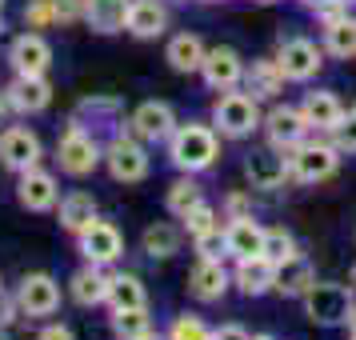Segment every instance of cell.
Returning <instances> with one entry per match:
<instances>
[{"label": "cell", "instance_id": "cell-37", "mask_svg": "<svg viewBox=\"0 0 356 340\" xmlns=\"http://www.w3.org/2000/svg\"><path fill=\"white\" fill-rule=\"evenodd\" d=\"M209 324L200 321V316H177L172 328H168V340H209Z\"/></svg>", "mask_w": 356, "mask_h": 340}, {"label": "cell", "instance_id": "cell-44", "mask_svg": "<svg viewBox=\"0 0 356 340\" xmlns=\"http://www.w3.org/2000/svg\"><path fill=\"white\" fill-rule=\"evenodd\" d=\"M17 113V108H13V100H8V92H0V132L8 129V116Z\"/></svg>", "mask_w": 356, "mask_h": 340}, {"label": "cell", "instance_id": "cell-23", "mask_svg": "<svg viewBox=\"0 0 356 340\" xmlns=\"http://www.w3.org/2000/svg\"><path fill=\"white\" fill-rule=\"evenodd\" d=\"M164 24H168V13H164L161 0H132L129 8V29L132 36H140V40H152V36L164 33Z\"/></svg>", "mask_w": 356, "mask_h": 340}, {"label": "cell", "instance_id": "cell-4", "mask_svg": "<svg viewBox=\"0 0 356 340\" xmlns=\"http://www.w3.org/2000/svg\"><path fill=\"white\" fill-rule=\"evenodd\" d=\"M56 161L65 168L68 177H88L92 168L100 164V145L92 132H84V124H68L65 136H60V145H56Z\"/></svg>", "mask_w": 356, "mask_h": 340}, {"label": "cell", "instance_id": "cell-12", "mask_svg": "<svg viewBox=\"0 0 356 340\" xmlns=\"http://www.w3.org/2000/svg\"><path fill=\"white\" fill-rule=\"evenodd\" d=\"M244 177H248L252 188H280V184L292 177L289 156H284L280 148H257V152H248V161H244Z\"/></svg>", "mask_w": 356, "mask_h": 340}, {"label": "cell", "instance_id": "cell-52", "mask_svg": "<svg viewBox=\"0 0 356 340\" xmlns=\"http://www.w3.org/2000/svg\"><path fill=\"white\" fill-rule=\"evenodd\" d=\"M0 8H4V0H0Z\"/></svg>", "mask_w": 356, "mask_h": 340}, {"label": "cell", "instance_id": "cell-22", "mask_svg": "<svg viewBox=\"0 0 356 340\" xmlns=\"http://www.w3.org/2000/svg\"><path fill=\"white\" fill-rule=\"evenodd\" d=\"M188 289L196 300H220L228 292V273L220 260H196L193 276H188Z\"/></svg>", "mask_w": 356, "mask_h": 340}, {"label": "cell", "instance_id": "cell-43", "mask_svg": "<svg viewBox=\"0 0 356 340\" xmlns=\"http://www.w3.org/2000/svg\"><path fill=\"white\" fill-rule=\"evenodd\" d=\"M40 340H76V337H72V328H68V324H49V328L40 332Z\"/></svg>", "mask_w": 356, "mask_h": 340}, {"label": "cell", "instance_id": "cell-41", "mask_svg": "<svg viewBox=\"0 0 356 340\" xmlns=\"http://www.w3.org/2000/svg\"><path fill=\"white\" fill-rule=\"evenodd\" d=\"M17 312H20L17 296H8V292L0 289V328H8V324L17 321Z\"/></svg>", "mask_w": 356, "mask_h": 340}, {"label": "cell", "instance_id": "cell-7", "mask_svg": "<svg viewBox=\"0 0 356 340\" xmlns=\"http://www.w3.org/2000/svg\"><path fill=\"white\" fill-rule=\"evenodd\" d=\"M337 152H340L337 145H296L289 152L292 177L300 180V184H321V180H328L340 164Z\"/></svg>", "mask_w": 356, "mask_h": 340}, {"label": "cell", "instance_id": "cell-15", "mask_svg": "<svg viewBox=\"0 0 356 340\" xmlns=\"http://www.w3.org/2000/svg\"><path fill=\"white\" fill-rule=\"evenodd\" d=\"M56 196H60V188H56V177H52V172H44L40 164H36V168H29V172H20V180H17V200H20L29 212H49L52 204H56Z\"/></svg>", "mask_w": 356, "mask_h": 340}, {"label": "cell", "instance_id": "cell-42", "mask_svg": "<svg viewBox=\"0 0 356 340\" xmlns=\"http://www.w3.org/2000/svg\"><path fill=\"white\" fill-rule=\"evenodd\" d=\"M212 340H252V337L244 332L241 324H225V328H216V332H212Z\"/></svg>", "mask_w": 356, "mask_h": 340}, {"label": "cell", "instance_id": "cell-40", "mask_svg": "<svg viewBox=\"0 0 356 340\" xmlns=\"http://www.w3.org/2000/svg\"><path fill=\"white\" fill-rule=\"evenodd\" d=\"M52 13L60 24H76L84 20V0H52Z\"/></svg>", "mask_w": 356, "mask_h": 340}, {"label": "cell", "instance_id": "cell-47", "mask_svg": "<svg viewBox=\"0 0 356 340\" xmlns=\"http://www.w3.org/2000/svg\"><path fill=\"white\" fill-rule=\"evenodd\" d=\"M252 340H273V337H252Z\"/></svg>", "mask_w": 356, "mask_h": 340}, {"label": "cell", "instance_id": "cell-34", "mask_svg": "<svg viewBox=\"0 0 356 340\" xmlns=\"http://www.w3.org/2000/svg\"><path fill=\"white\" fill-rule=\"evenodd\" d=\"M264 257L273 260V264L296 257V241H292V232H284V228H268V232H264Z\"/></svg>", "mask_w": 356, "mask_h": 340}, {"label": "cell", "instance_id": "cell-5", "mask_svg": "<svg viewBox=\"0 0 356 340\" xmlns=\"http://www.w3.org/2000/svg\"><path fill=\"white\" fill-rule=\"evenodd\" d=\"M104 164H108L113 180H124V184L148 177V152H145V145H140L132 132H116L113 140H108V148H104Z\"/></svg>", "mask_w": 356, "mask_h": 340}, {"label": "cell", "instance_id": "cell-54", "mask_svg": "<svg viewBox=\"0 0 356 340\" xmlns=\"http://www.w3.org/2000/svg\"><path fill=\"white\" fill-rule=\"evenodd\" d=\"M353 340H356V337H353Z\"/></svg>", "mask_w": 356, "mask_h": 340}, {"label": "cell", "instance_id": "cell-48", "mask_svg": "<svg viewBox=\"0 0 356 340\" xmlns=\"http://www.w3.org/2000/svg\"><path fill=\"white\" fill-rule=\"evenodd\" d=\"M340 4H356V0H340Z\"/></svg>", "mask_w": 356, "mask_h": 340}, {"label": "cell", "instance_id": "cell-53", "mask_svg": "<svg viewBox=\"0 0 356 340\" xmlns=\"http://www.w3.org/2000/svg\"><path fill=\"white\" fill-rule=\"evenodd\" d=\"M209 340H212V337H209Z\"/></svg>", "mask_w": 356, "mask_h": 340}, {"label": "cell", "instance_id": "cell-49", "mask_svg": "<svg viewBox=\"0 0 356 340\" xmlns=\"http://www.w3.org/2000/svg\"><path fill=\"white\" fill-rule=\"evenodd\" d=\"M0 340H8V337H4V328H0Z\"/></svg>", "mask_w": 356, "mask_h": 340}, {"label": "cell", "instance_id": "cell-17", "mask_svg": "<svg viewBox=\"0 0 356 340\" xmlns=\"http://www.w3.org/2000/svg\"><path fill=\"white\" fill-rule=\"evenodd\" d=\"M4 92H8V100L20 116H36L52 104V84L44 76H17Z\"/></svg>", "mask_w": 356, "mask_h": 340}, {"label": "cell", "instance_id": "cell-19", "mask_svg": "<svg viewBox=\"0 0 356 340\" xmlns=\"http://www.w3.org/2000/svg\"><path fill=\"white\" fill-rule=\"evenodd\" d=\"M108 280H113V276L104 273L100 264H84V268L72 273L68 292H72V300L81 308H92V305H104V300H108Z\"/></svg>", "mask_w": 356, "mask_h": 340}, {"label": "cell", "instance_id": "cell-20", "mask_svg": "<svg viewBox=\"0 0 356 340\" xmlns=\"http://www.w3.org/2000/svg\"><path fill=\"white\" fill-rule=\"evenodd\" d=\"M236 289L244 296H264L268 289H276V264L264 252L260 257H244L236 260Z\"/></svg>", "mask_w": 356, "mask_h": 340}, {"label": "cell", "instance_id": "cell-16", "mask_svg": "<svg viewBox=\"0 0 356 340\" xmlns=\"http://www.w3.org/2000/svg\"><path fill=\"white\" fill-rule=\"evenodd\" d=\"M200 76H204L209 88L228 92V88H236V81L244 76V60L232 49H209L204 52V65H200Z\"/></svg>", "mask_w": 356, "mask_h": 340}, {"label": "cell", "instance_id": "cell-51", "mask_svg": "<svg viewBox=\"0 0 356 340\" xmlns=\"http://www.w3.org/2000/svg\"><path fill=\"white\" fill-rule=\"evenodd\" d=\"M0 33H4V20H0Z\"/></svg>", "mask_w": 356, "mask_h": 340}, {"label": "cell", "instance_id": "cell-31", "mask_svg": "<svg viewBox=\"0 0 356 340\" xmlns=\"http://www.w3.org/2000/svg\"><path fill=\"white\" fill-rule=\"evenodd\" d=\"M280 84H284V72H280L276 60H257L252 72H248V92L252 97H276Z\"/></svg>", "mask_w": 356, "mask_h": 340}, {"label": "cell", "instance_id": "cell-14", "mask_svg": "<svg viewBox=\"0 0 356 340\" xmlns=\"http://www.w3.org/2000/svg\"><path fill=\"white\" fill-rule=\"evenodd\" d=\"M264 129H268V140H273V148H280V152H292L296 145H305V136L312 132V124L305 120V113H300V108L280 104V108H273V113H268Z\"/></svg>", "mask_w": 356, "mask_h": 340}, {"label": "cell", "instance_id": "cell-30", "mask_svg": "<svg viewBox=\"0 0 356 340\" xmlns=\"http://www.w3.org/2000/svg\"><path fill=\"white\" fill-rule=\"evenodd\" d=\"M113 337L116 340H145V337H152L148 308H124V312H113Z\"/></svg>", "mask_w": 356, "mask_h": 340}, {"label": "cell", "instance_id": "cell-33", "mask_svg": "<svg viewBox=\"0 0 356 340\" xmlns=\"http://www.w3.org/2000/svg\"><path fill=\"white\" fill-rule=\"evenodd\" d=\"M193 204H200V184H196L193 177L177 180V184L168 188V212H172V216H184Z\"/></svg>", "mask_w": 356, "mask_h": 340}, {"label": "cell", "instance_id": "cell-13", "mask_svg": "<svg viewBox=\"0 0 356 340\" xmlns=\"http://www.w3.org/2000/svg\"><path fill=\"white\" fill-rule=\"evenodd\" d=\"M132 136L136 140H148V145H156V140H168L172 132H177V116L172 108L164 104V100H145L136 113H132Z\"/></svg>", "mask_w": 356, "mask_h": 340}, {"label": "cell", "instance_id": "cell-10", "mask_svg": "<svg viewBox=\"0 0 356 340\" xmlns=\"http://www.w3.org/2000/svg\"><path fill=\"white\" fill-rule=\"evenodd\" d=\"M81 241V257L88 260V264H113L120 252H124V236H120V228L116 225H108V220H97V225H88L76 236Z\"/></svg>", "mask_w": 356, "mask_h": 340}, {"label": "cell", "instance_id": "cell-36", "mask_svg": "<svg viewBox=\"0 0 356 340\" xmlns=\"http://www.w3.org/2000/svg\"><path fill=\"white\" fill-rule=\"evenodd\" d=\"M180 220H184V228H188V236H200V232H209V228H216V209H212V204H204V200H200V204H193V209L184 212V216H180Z\"/></svg>", "mask_w": 356, "mask_h": 340}, {"label": "cell", "instance_id": "cell-32", "mask_svg": "<svg viewBox=\"0 0 356 340\" xmlns=\"http://www.w3.org/2000/svg\"><path fill=\"white\" fill-rule=\"evenodd\" d=\"M180 248V232L172 225H148L145 228V252L152 260H168Z\"/></svg>", "mask_w": 356, "mask_h": 340}, {"label": "cell", "instance_id": "cell-26", "mask_svg": "<svg viewBox=\"0 0 356 340\" xmlns=\"http://www.w3.org/2000/svg\"><path fill=\"white\" fill-rule=\"evenodd\" d=\"M204 44H200V36L193 33H180L168 40V52H164V60L177 68V72H200V65H204Z\"/></svg>", "mask_w": 356, "mask_h": 340}, {"label": "cell", "instance_id": "cell-38", "mask_svg": "<svg viewBox=\"0 0 356 340\" xmlns=\"http://www.w3.org/2000/svg\"><path fill=\"white\" fill-rule=\"evenodd\" d=\"M24 20H29V29H49L56 13H52V0H33L29 8H24Z\"/></svg>", "mask_w": 356, "mask_h": 340}, {"label": "cell", "instance_id": "cell-28", "mask_svg": "<svg viewBox=\"0 0 356 340\" xmlns=\"http://www.w3.org/2000/svg\"><path fill=\"white\" fill-rule=\"evenodd\" d=\"M108 305H113V312H124V308H148V292L132 273H116L113 280H108Z\"/></svg>", "mask_w": 356, "mask_h": 340}, {"label": "cell", "instance_id": "cell-11", "mask_svg": "<svg viewBox=\"0 0 356 340\" xmlns=\"http://www.w3.org/2000/svg\"><path fill=\"white\" fill-rule=\"evenodd\" d=\"M8 65L17 76H44L52 65V49L49 40L40 33H24L13 40V49H8Z\"/></svg>", "mask_w": 356, "mask_h": 340}, {"label": "cell", "instance_id": "cell-24", "mask_svg": "<svg viewBox=\"0 0 356 340\" xmlns=\"http://www.w3.org/2000/svg\"><path fill=\"white\" fill-rule=\"evenodd\" d=\"M312 284H316V273H312V264H308L300 252L276 264V292H284V296H305Z\"/></svg>", "mask_w": 356, "mask_h": 340}, {"label": "cell", "instance_id": "cell-46", "mask_svg": "<svg viewBox=\"0 0 356 340\" xmlns=\"http://www.w3.org/2000/svg\"><path fill=\"white\" fill-rule=\"evenodd\" d=\"M348 328H353V337H356V305H353V316H348Z\"/></svg>", "mask_w": 356, "mask_h": 340}, {"label": "cell", "instance_id": "cell-50", "mask_svg": "<svg viewBox=\"0 0 356 340\" xmlns=\"http://www.w3.org/2000/svg\"><path fill=\"white\" fill-rule=\"evenodd\" d=\"M145 340H161V337H145Z\"/></svg>", "mask_w": 356, "mask_h": 340}, {"label": "cell", "instance_id": "cell-1", "mask_svg": "<svg viewBox=\"0 0 356 340\" xmlns=\"http://www.w3.org/2000/svg\"><path fill=\"white\" fill-rule=\"evenodd\" d=\"M168 156L180 172H204L216 164L220 156V145H216V132L209 124H180L172 136H168Z\"/></svg>", "mask_w": 356, "mask_h": 340}, {"label": "cell", "instance_id": "cell-35", "mask_svg": "<svg viewBox=\"0 0 356 340\" xmlns=\"http://www.w3.org/2000/svg\"><path fill=\"white\" fill-rule=\"evenodd\" d=\"M196 252H200V260H225L228 257V232L220 225L209 228V232H200L196 236Z\"/></svg>", "mask_w": 356, "mask_h": 340}, {"label": "cell", "instance_id": "cell-3", "mask_svg": "<svg viewBox=\"0 0 356 340\" xmlns=\"http://www.w3.org/2000/svg\"><path fill=\"white\" fill-rule=\"evenodd\" d=\"M353 292L344 284H328V280H316L312 289L305 292V312L312 324H344L353 316Z\"/></svg>", "mask_w": 356, "mask_h": 340}, {"label": "cell", "instance_id": "cell-27", "mask_svg": "<svg viewBox=\"0 0 356 340\" xmlns=\"http://www.w3.org/2000/svg\"><path fill=\"white\" fill-rule=\"evenodd\" d=\"M97 200L88 193H68L65 200H60V225L68 228V232H76L81 236L88 225H97Z\"/></svg>", "mask_w": 356, "mask_h": 340}, {"label": "cell", "instance_id": "cell-6", "mask_svg": "<svg viewBox=\"0 0 356 340\" xmlns=\"http://www.w3.org/2000/svg\"><path fill=\"white\" fill-rule=\"evenodd\" d=\"M44 156V148H40V136L33 129H24V124H8V129L0 132V164L8 168V172H29L36 168Z\"/></svg>", "mask_w": 356, "mask_h": 340}, {"label": "cell", "instance_id": "cell-25", "mask_svg": "<svg viewBox=\"0 0 356 340\" xmlns=\"http://www.w3.org/2000/svg\"><path fill=\"white\" fill-rule=\"evenodd\" d=\"M300 113H305V120L316 132H332L340 124L344 108H340V100L332 97V92H308L305 104H300Z\"/></svg>", "mask_w": 356, "mask_h": 340}, {"label": "cell", "instance_id": "cell-39", "mask_svg": "<svg viewBox=\"0 0 356 340\" xmlns=\"http://www.w3.org/2000/svg\"><path fill=\"white\" fill-rule=\"evenodd\" d=\"M332 136H337V148H344V152H356V108L348 116H340V124L332 129Z\"/></svg>", "mask_w": 356, "mask_h": 340}, {"label": "cell", "instance_id": "cell-8", "mask_svg": "<svg viewBox=\"0 0 356 340\" xmlns=\"http://www.w3.org/2000/svg\"><path fill=\"white\" fill-rule=\"evenodd\" d=\"M17 305L24 316H52L60 308V284L49 273H29L17 289Z\"/></svg>", "mask_w": 356, "mask_h": 340}, {"label": "cell", "instance_id": "cell-9", "mask_svg": "<svg viewBox=\"0 0 356 340\" xmlns=\"http://www.w3.org/2000/svg\"><path fill=\"white\" fill-rule=\"evenodd\" d=\"M276 65H280V72H284V81H296L305 84L312 81L316 72H321V49L312 44V40H305V36H296V40H284L280 49H276Z\"/></svg>", "mask_w": 356, "mask_h": 340}, {"label": "cell", "instance_id": "cell-29", "mask_svg": "<svg viewBox=\"0 0 356 340\" xmlns=\"http://www.w3.org/2000/svg\"><path fill=\"white\" fill-rule=\"evenodd\" d=\"M324 49L332 52V56H356V20L353 17H337L328 20V29H324Z\"/></svg>", "mask_w": 356, "mask_h": 340}, {"label": "cell", "instance_id": "cell-21", "mask_svg": "<svg viewBox=\"0 0 356 340\" xmlns=\"http://www.w3.org/2000/svg\"><path fill=\"white\" fill-rule=\"evenodd\" d=\"M225 232H228V257L244 260V257H260L264 252V232L268 228H260L252 216H236Z\"/></svg>", "mask_w": 356, "mask_h": 340}, {"label": "cell", "instance_id": "cell-2", "mask_svg": "<svg viewBox=\"0 0 356 340\" xmlns=\"http://www.w3.org/2000/svg\"><path fill=\"white\" fill-rule=\"evenodd\" d=\"M212 124L220 136L228 140H244L252 136V129H260V104L248 92H225V97L212 104Z\"/></svg>", "mask_w": 356, "mask_h": 340}, {"label": "cell", "instance_id": "cell-45", "mask_svg": "<svg viewBox=\"0 0 356 340\" xmlns=\"http://www.w3.org/2000/svg\"><path fill=\"white\" fill-rule=\"evenodd\" d=\"M348 292H353V300H356V264H353V273H348Z\"/></svg>", "mask_w": 356, "mask_h": 340}, {"label": "cell", "instance_id": "cell-18", "mask_svg": "<svg viewBox=\"0 0 356 340\" xmlns=\"http://www.w3.org/2000/svg\"><path fill=\"white\" fill-rule=\"evenodd\" d=\"M129 8H132V0H84V20H88L92 33L113 36V33H124Z\"/></svg>", "mask_w": 356, "mask_h": 340}]
</instances>
